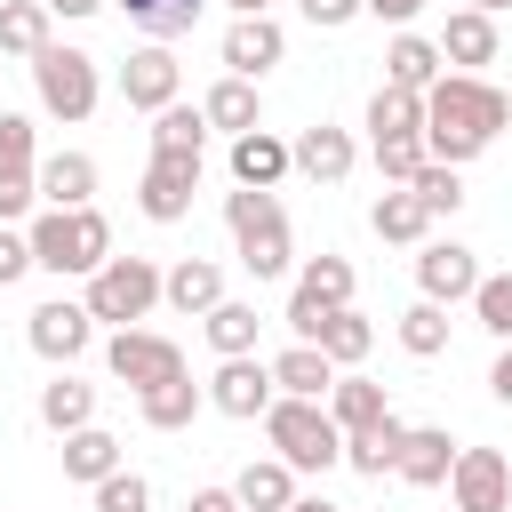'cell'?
Instances as JSON below:
<instances>
[{
    "label": "cell",
    "mask_w": 512,
    "mask_h": 512,
    "mask_svg": "<svg viewBox=\"0 0 512 512\" xmlns=\"http://www.w3.org/2000/svg\"><path fill=\"white\" fill-rule=\"evenodd\" d=\"M32 88H40V112L64 120V128H80V120L96 112V96H104L96 56H88V48H64V40H48V48L32 56Z\"/></svg>",
    "instance_id": "obj_5"
},
{
    "label": "cell",
    "mask_w": 512,
    "mask_h": 512,
    "mask_svg": "<svg viewBox=\"0 0 512 512\" xmlns=\"http://www.w3.org/2000/svg\"><path fill=\"white\" fill-rule=\"evenodd\" d=\"M200 120L208 128H224V136H248V128H264V104H256V80H216L208 96H200Z\"/></svg>",
    "instance_id": "obj_27"
},
{
    "label": "cell",
    "mask_w": 512,
    "mask_h": 512,
    "mask_svg": "<svg viewBox=\"0 0 512 512\" xmlns=\"http://www.w3.org/2000/svg\"><path fill=\"white\" fill-rule=\"evenodd\" d=\"M232 496H240V512H288L296 504V472L280 456H256V464H240Z\"/></svg>",
    "instance_id": "obj_30"
},
{
    "label": "cell",
    "mask_w": 512,
    "mask_h": 512,
    "mask_svg": "<svg viewBox=\"0 0 512 512\" xmlns=\"http://www.w3.org/2000/svg\"><path fill=\"white\" fill-rule=\"evenodd\" d=\"M88 320H112V328H136L152 304H160V264L152 256H104L88 272Z\"/></svg>",
    "instance_id": "obj_6"
},
{
    "label": "cell",
    "mask_w": 512,
    "mask_h": 512,
    "mask_svg": "<svg viewBox=\"0 0 512 512\" xmlns=\"http://www.w3.org/2000/svg\"><path fill=\"white\" fill-rule=\"evenodd\" d=\"M392 472H400L408 488H448V472H456V440H448L440 424H408V440H400Z\"/></svg>",
    "instance_id": "obj_18"
},
{
    "label": "cell",
    "mask_w": 512,
    "mask_h": 512,
    "mask_svg": "<svg viewBox=\"0 0 512 512\" xmlns=\"http://www.w3.org/2000/svg\"><path fill=\"white\" fill-rule=\"evenodd\" d=\"M416 288H424V304H472L480 256H472L464 240H424V248H416Z\"/></svg>",
    "instance_id": "obj_14"
},
{
    "label": "cell",
    "mask_w": 512,
    "mask_h": 512,
    "mask_svg": "<svg viewBox=\"0 0 512 512\" xmlns=\"http://www.w3.org/2000/svg\"><path fill=\"white\" fill-rule=\"evenodd\" d=\"M288 512H336V504H328V496H296Z\"/></svg>",
    "instance_id": "obj_51"
},
{
    "label": "cell",
    "mask_w": 512,
    "mask_h": 512,
    "mask_svg": "<svg viewBox=\"0 0 512 512\" xmlns=\"http://www.w3.org/2000/svg\"><path fill=\"white\" fill-rule=\"evenodd\" d=\"M440 64H456V72H472L480 80V64H496V16H472V8H456L448 24H440Z\"/></svg>",
    "instance_id": "obj_19"
},
{
    "label": "cell",
    "mask_w": 512,
    "mask_h": 512,
    "mask_svg": "<svg viewBox=\"0 0 512 512\" xmlns=\"http://www.w3.org/2000/svg\"><path fill=\"white\" fill-rule=\"evenodd\" d=\"M400 440H408V424H400V416H384L376 432H344V464H352V472H368V480H384V472H392V456H400Z\"/></svg>",
    "instance_id": "obj_34"
},
{
    "label": "cell",
    "mask_w": 512,
    "mask_h": 512,
    "mask_svg": "<svg viewBox=\"0 0 512 512\" xmlns=\"http://www.w3.org/2000/svg\"><path fill=\"white\" fill-rule=\"evenodd\" d=\"M288 176V136H272V128H248V136H232V184H248V192H272Z\"/></svg>",
    "instance_id": "obj_20"
},
{
    "label": "cell",
    "mask_w": 512,
    "mask_h": 512,
    "mask_svg": "<svg viewBox=\"0 0 512 512\" xmlns=\"http://www.w3.org/2000/svg\"><path fill=\"white\" fill-rule=\"evenodd\" d=\"M368 232H376V240H392V248H424L432 216H424V200H416L408 184H384V192H376V208H368Z\"/></svg>",
    "instance_id": "obj_21"
},
{
    "label": "cell",
    "mask_w": 512,
    "mask_h": 512,
    "mask_svg": "<svg viewBox=\"0 0 512 512\" xmlns=\"http://www.w3.org/2000/svg\"><path fill=\"white\" fill-rule=\"evenodd\" d=\"M400 352H408V360H440V352H448V304H424V296H416V304L400 312Z\"/></svg>",
    "instance_id": "obj_37"
},
{
    "label": "cell",
    "mask_w": 512,
    "mask_h": 512,
    "mask_svg": "<svg viewBox=\"0 0 512 512\" xmlns=\"http://www.w3.org/2000/svg\"><path fill=\"white\" fill-rule=\"evenodd\" d=\"M40 424L64 440V432H80V424H96V384H80L72 368H56V384H40Z\"/></svg>",
    "instance_id": "obj_28"
},
{
    "label": "cell",
    "mask_w": 512,
    "mask_h": 512,
    "mask_svg": "<svg viewBox=\"0 0 512 512\" xmlns=\"http://www.w3.org/2000/svg\"><path fill=\"white\" fill-rule=\"evenodd\" d=\"M472 320H480L496 344H512V272H480V288H472Z\"/></svg>",
    "instance_id": "obj_40"
},
{
    "label": "cell",
    "mask_w": 512,
    "mask_h": 512,
    "mask_svg": "<svg viewBox=\"0 0 512 512\" xmlns=\"http://www.w3.org/2000/svg\"><path fill=\"white\" fill-rule=\"evenodd\" d=\"M40 200L48 208H96V160L88 152H48L40 160Z\"/></svg>",
    "instance_id": "obj_23"
},
{
    "label": "cell",
    "mask_w": 512,
    "mask_h": 512,
    "mask_svg": "<svg viewBox=\"0 0 512 512\" xmlns=\"http://www.w3.org/2000/svg\"><path fill=\"white\" fill-rule=\"evenodd\" d=\"M120 8H128V24H144V32L168 48V40H184V32L200 24V8H208V0H120Z\"/></svg>",
    "instance_id": "obj_38"
},
{
    "label": "cell",
    "mask_w": 512,
    "mask_h": 512,
    "mask_svg": "<svg viewBox=\"0 0 512 512\" xmlns=\"http://www.w3.org/2000/svg\"><path fill=\"white\" fill-rule=\"evenodd\" d=\"M424 8H432V0H360V16H376V24H392V32H408Z\"/></svg>",
    "instance_id": "obj_45"
},
{
    "label": "cell",
    "mask_w": 512,
    "mask_h": 512,
    "mask_svg": "<svg viewBox=\"0 0 512 512\" xmlns=\"http://www.w3.org/2000/svg\"><path fill=\"white\" fill-rule=\"evenodd\" d=\"M104 368H112L128 392H144V384H168V376H184V352H176V336H152V328H112V344H104Z\"/></svg>",
    "instance_id": "obj_9"
},
{
    "label": "cell",
    "mask_w": 512,
    "mask_h": 512,
    "mask_svg": "<svg viewBox=\"0 0 512 512\" xmlns=\"http://www.w3.org/2000/svg\"><path fill=\"white\" fill-rule=\"evenodd\" d=\"M352 16H360V0H304V24H320V32H336Z\"/></svg>",
    "instance_id": "obj_46"
},
{
    "label": "cell",
    "mask_w": 512,
    "mask_h": 512,
    "mask_svg": "<svg viewBox=\"0 0 512 512\" xmlns=\"http://www.w3.org/2000/svg\"><path fill=\"white\" fill-rule=\"evenodd\" d=\"M504 128H512V96H504V88H488V80H472V72H440V80L424 88V160L464 168V160H480Z\"/></svg>",
    "instance_id": "obj_1"
},
{
    "label": "cell",
    "mask_w": 512,
    "mask_h": 512,
    "mask_svg": "<svg viewBox=\"0 0 512 512\" xmlns=\"http://www.w3.org/2000/svg\"><path fill=\"white\" fill-rule=\"evenodd\" d=\"M448 504L456 512H512V456L504 448H456Z\"/></svg>",
    "instance_id": "obj_10"
},
{
    "label": "cell",
    "mask_w": 512,
    "mask_h": 512,
    "mask_svg": "<svg viewBox=\"0 0 512 512\" xmlns=\"http://www.w3.org/2000/svg\"><path fill=\"white\" fill-rule=\"evenodd\" d=\"M288 168H296V176H312V184H344V176L360 168V144H352L344 128H328V120H320V128H304V136L288 144Z\"/></svg>",
    "instance_id": "obj_16"
},
{
    "label": "cell",
    "mask_w": 512,
    "mask_h": 512,
    "mask_svg": "<svg viewBox=\"0 0 512 512\" xmlns=\"http://www.w3.org/2000/svg\"><path fill=\"white\" fill-rule=\"evenodd\" d=\"M272 400H280V392H272V360H256V352H240V360H216V376H208V408H216V416H232V424H256Z\"/></svg>",
    "instance_id": "obj_11"
},
{
    "label": "cell",
    "mask_w": 512,
    "mask_h": 512,
    "mask_svg": "<svg viewBox=\"0 0 512 512\" xmlns=\"http://www.w3.org/2000/svg\"><path fill=\"white\" fill-rule=\"evenodd\" d=\"M224 8H232V16H264L272 0H224Z\"/></svg>",
    "instance_id": "obj_52"
},
{
    "label": "cell",
    "mask_w": 512,
    "mask_h": 512,
    "mask_svg": "<svg viewBox=\"0 0 512 512\" xmlns=\"http://www.w3.org/2000/svg\"><path fill=\"white\" fill-rule=\"evenodd\" d=\"M312 344H320V352H328V368L344 376V368H360V360H368L376 328H368V320H360V312L344 304V312H328V320H320V336H312Z\"/></svg>",
    "instance_id": "obj_32"
},
{
    "label": "cell",
    "mask_w": 512,
    "mask_h": 512,
    "mask_svg": "<svg viewBox=\"0 0 512 512\" xmlns=\"http://www.w3.org/2000/svg\"><path fill=\"white\" fill-rule=\"evenodd\" d=\"M0 168H40V160H32V120H24V112H0Z\"/></svg>",
    "instance_id": "obj_43"
},
{
    "label": "cell",
    "mask_w": 512,
    "mask_h": 512,
    "mask_svg": "<svg viewBox=\"0 0 512 512\" xmlns=\"http://www.w3.org/2000/svg\"><path fill=\"white\" fill-rule=\"evenodd\" d=\"M464 8H472V16H504L512 0H464Z\"/></svg>",
    "instance_id": "obj_50"
},
{
    "label": "cell",
    "mask_w": 512,
    "mask_h": 512,
    "mask_svg": "<svg viewBox=\"0 0 512 512\" xmlns=\"http://www.w3.org/2000/svg\"><path fill=\"white\" fill-rule=\"evenodd\" d=\"M328 384H336V368H328L320 344H288V352L272 360V392H280V400H328Z\"/></svg>",
    "instance_id": "obj_24"
},
{
    "label": "cell",
    "mask_w": 512,
    "mask_h": 512,
    "mask_svg": "<svg viewBox=\"0 0 512 512\" xmlns=\"http://www.w3.org/2000/svg\"><path fill=\"white\" fill-rule=\"evenodd\" d=\"M192 192H200V160L152 152V160H144V184H136V208H144L152 224H184V216H192Z\"/></svg>",
    "instance_id": "obj_12"
},
{
    "label": "cell",
    "mask_w": 512,
    "mask_h": 512,
    "mask_svg": "<svg viewBox=\"0 0 512 512\" xmlns=\"http://www.w3.org/2000/svg\"><path fill=\"white\" fill-rule=\"evenodd\" d=\"M280 56H288V32L272 16H232V32H224V72L232 80H264Z\"/></svg>",
    "instance_id": "obj_15"
},
{
    "label": "cell",
    "mask_w": 512,
    "mask_h": 512,
    "mask_svg": "<svg viewBox=\"0 0 512 512\" xmlns=\"http://www.w3.org/2000/svg\"><path fill=\"white\" fill-rule=\"evenodd\" d=\"M408 192L424 200V216H456V208H464V168H440V160H424V168L408 176Z\"/></svg>",
    "instance_id": "obj_39"
},
{
    "label": "cell",
    "mask_w": 512,
    "mask_h": 512,
    "mask_svg": "<svg viewBox=\"0 0 512 512\" xmlns=\"http://www.w3.org/2000/svg\"><path fill=\"white\" fill-rule=\"evenodd\" d=\"M224 224H232V248H240L248 280H280V272L296 264L288 208H280L272 192H248V184H232V192H224Z\"/></svg>",
    "instance_id": "obj_3"
},
{
    "label": "cell",
    "mask_w": 512,
    "mask_h": 512,
    "mask_svg": "<svg viewBox=\"0 0 512 512\" xmlns=\"http://www.w3.org/2000/svg\"><path fill=\"white\" fill-rule=\"evenodd\" d=\"M264 440H272V456H280L288 472H328V464H344V432H336V416H328L320 400H272V408H264Z\"/></svg>",
    "instance_id": "obj_4"
},
{
    "label": "cell",
    "mask_w": 512,
    "mask_h": 512,
    "mask_svg": "<svg viewBox=\"0 0 512 512\" xmlns=\"http://www.w3.org/2000/svg\"><path fill=\"white\" fill-rule=\"evenodd\" d=\"M152 152H184V160H200L208 152V120H200V104H168V112H152Z\"/></svg>",
    "instance_id": "obj_33"
},
{
    "label": "cell",
    "mask_w": 512,
    "mask_h": 512,
    "mask_svg": "<svg viewBox=\"0 0 512 512\" xmlns=\"http://www.w3.org/2000/svg\"><path fill=\"white\" fill-rule=\"evenodd\" d=\"M320 408L336 416V432H376V424L392 416V400H384V384H368V376H336Z\"/></svg>",
    "instance_id": "obj_25"
},
{
    "label": "cell",
    "mask_w": 512,
    "mask_h": 512,
    "mask_svg": "<svg viewBox=\"0 0 512 512\" xmlns=\"http://www.w3.org/2000/svg\"><path fill=\"white\" fill-rule=\"evenodd\" d=\"M208 344H216V360H240V352H256V336H264V320H256V304H240V296H224L208 320Z\"/></svg>",
    "instance_id": "obj_31"
},
{
    "label": "cell",
    "mask_w": 512,
    "mask_h": 512,
    "mask_svg": "<svg viewBox=\"0 0 512 512\" xmlns=\"http://www.w3.org/2000/svg\"><path fill=\"white\" fill-rule=\"evenodd\" d=\"M24 336H32V352H40L48 368H72V360L96 344V320H88V304H80V296H48V304H32Z\"/></svg>",
    "instance_id": "obj_8"
},
{
    "label": "cell",
    "mask_w": 512,
    "mask_h": 512,
    "mask_svg": "<svg viewBox=\"0 0 512 512\" xmlns=\"http://www.w3.org/2000/svg\"><path fill=\"white\" fill-rule=\"evenodd\" d=\"M32 272V240H24V224H0V288H16Z\"/></svg>",
    "instance_id": "obj_44"
},
{
    "label": "cell",
    "mask_w": 512,
    "mask_h": 512,
    "mask_svg": "<svg viewBox=\"0 0 512 512\" xmlns=\"http://www.w3.org/2000/svg\"><path fill=\"white\" fill-rule=\"evenodd\" d=\"M376 136H424V96L376 88V96H368V144H376Z\"/></svg>",
    "instance_id": "obj_36"
},
{
    "label": "cell",
    "mask_w": 512,
    "mask_h": 512,
    "mask_svg": "<svg viewBox=\"0 0 512 512\" xmlns=\"http://www.w3.org/2000/svg\"><path fill=\"white\" fill-rule=\"evenodd\" d=\"M160 304H176L184 320H208V312L224 304V264H208V256H176V264L160 272Z\"/></svg>",
    "instance_id": "obj_17"
},
{
    "label": "cell",
    "mask_w": 512,
    "mask_h": 512,
    "mask_svg": "<svg viewBox=\"0 0 512 512\" xmlns=\"http://www.w3.org/2000/svg\"><path fill=\"white\" fill-rule=\"evenodd\" d=\"M184 512H240V496H232V488H192Z\"/></svg>",
    "instance_id": "obj_47"
},
{
    "label": "cell",
    "mask_w": 512,
    "mask_h": 512,
    "mask_svg": "<svg viewBox=\"0 0 512 512\" xmlns=\"http://www.w3.org/2000/svg\"><path fill=\"white\" fill-rule=\"evenodd\" d=\"M176 88H184L176 48H160V40L128 48V64H120V96H128V112H168V104H176Z\"/></svg>",
    "instance_id": "obj_13"
},
{
    "label": "cell",
    "mask_w": 512,
    "mask_h": 512,
    "mask_svg": "<svg viewBox=\"0 0 512 512\" xmlns=\"http://www.w3.org/2000/svg\"><path fill=\"white\" fill-rule=\"evenodd\" d=\"M200 408H208V384H192V376H168V384H144V392H136V416H144L152 432H184Z\"/></svg>",
    "instance_id": "obj_22"
},
{
    "label": "cell",
    "mask_w": 512,
    "mask_h": 512,
    "mask_svg": "<svg viewBox=\"0 0 512 512\" xmlns=\"http://www.w3.org/2000/svg\"><path fill=\"white\" fill-rule=\"evenodd\" d=\"M368 152H376V176H384V184H408V176L424 168V136H376Z\"/></svg>",
    "instance_id": "obj_41"
},
{
    "label": "cell",
    "mask_w": 512,
    "mask_h": 512,
    "mask_svg": "<svg viewBox=\"0 0 512 512\" xmlns=\"http://www.w3.org/2000/svg\"><path fill=\"white\" fill-rule=\"evenodd\" d=\"M40 8H48V16H72V24H80V16H96L104 0H40Z\"/></svg>",
    "instance_id": "obj_49"
},
{
    "label": "cell",
    "mask_w": 512,
    "mask_h": 512,
    "mask_svg": "<svg viewBox=\"0 0 512 512\" xmlns=\"http://www.w3.org/2000/svg\"><path fill=\"white\" fill-rule=\"evenodd\" d=\"M24 240H32V272H56V280H88L112 256V224L96 208H40Z\"/></svg>",
    "instance_id": "obj_2"
},
{
    "label": "cell",
    "mask_w": 512,
    "mask_h": 512,
    "mask_svg": "<svg viewBox=\"0 0 512 512\" xmlns=\"http://www.w3.org/2000/svg\"><path fill=\"white\" fill-rule=\"evenodd\" d=\"M48 48V8L40 0H0V56H40Z\"/></svg>",
    "instance_id": "obj_35"
},
{
    "label": "cell",
    "mask_w": 512,
    "mask_h": 512,
    "mask_svg": "<svg viewBox=\"0 0 512 512\" xmlns=\"http://www.w3.org/2000/svg\"><path fill=\"white\" fill-rule=\"evenodd\" d=\"M352 288H360V280H352L344 256H304V264H296V296H288V328H296V344H312L320 320L352 304Z\"/></svg>",
    "instance_id": "obj_7"
},
{
    "label": "cell",
    "mask_w": 512,
    "mask_h": 512,
    "mask_svg": "<svg viewBox=\"0 0 512 512\" xmlns=\"http://www.w3.org/2000/svg\"><path fill=\"white\" fill-rule=\"evenodd\" d=\"M432 80H440V48H432L424 32H392V48H384V88L424 96Z\"/></svg>",
    "instance_id": "obj_26"
},
{
    "label": "cell",
    "mask_w": 512,
    "mask_h": 512,
    "mask_svg": "<svg viewBox=\"0 0 512 512\" xmlns=\"http://www.w3.org/2000/svg\"><path fill=\"white\" fill-rule=\"evenodd\" d=\"M96 512H152V480L120 464L112 480H96Z\"/></svg>",
    "instance_id": "obj_42"
},
{
    "label": "cell",
    "mask_w": 512,
    "mask_h": 512,
    "mask_svg": "<svg viewBox=\"0 0 512 512\" xmlns=\"http://www.w3.org/2000/svg\"><path fill=\"white\" fill-rule=\"evenodd\" d=\"M488 392H496V400H504V408H512V344H504V352H496V368H488Z\"/></svg>",
    "instance_id": "obj_48"
},
{
    "label": "cell",
    "mask_w": 512,
    "mask_h": 512,
    "mask_svg": "<svg viewBox=\"0 0 512 512\" xmlns=\"http://www.w3.org/2000/svg\"><path fill=\"white\" fill-rule=\"evenodd\" d=\"M112 472H120V440H112L104 424H80V432H64V480L96 488V480H112Z\"/></svg>",
    "instance_id": "obj_29"
}]
</instances>
